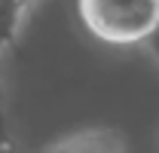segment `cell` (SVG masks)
<instances>
[{
    "instance_id": "3957f363",
    "label": "cell",
    "mask_w": 159,
    "mask_h": 153,
    "mask_svg": "<svg viewBox=\"0 0 159 153\" xmlns=\"http://www.w3.org/2000/svg\"><path fill=\"white\" fill-rule=\"evenodd\" d=\"M34 3L37 0H0V55L6 52L12 37L21 31V21L28 19Z\"/></svg>"
},
{
    "instance_id": "277c9868",
    "label": "cell",
    "mask_w": 159,
    "mask_h": 153,
    "mask_svg": "<svg viewBox=\"0 0 159 153\" xmlns=\"http://www.w3.org/2000/svg\"><path fill=\"white\" fill-rule=\"evenodd\" d=\"M147 49L153 52V58H156V64H159V31H156L150 40H147Z\"/></svg>"
},
{
    "instance_id": "7a4b0ae2",
    "label": "cell",
    "mask_w": 159,
    "mask_h": 153,
    "mask_svg": "<svg viewBox=\"0 0 159 153\" xmlns=\"http://www.w3.org/2000/svg\"><path fill=\"white\" fill-rule=\"evenodd\" d=\"M43 153H125V138L116 129H83L52 141Z\"/></svg>"
},
{
    "instance_id": "6da1fadb",
    "label": "cell",
    "mask_w": 159,
    "mask_h": 153,
    "mask_svg": "<svg viewBox=\"0 0 159 153\" xmlns=\"http://www.w3.org/2000/svg\"><path fill=\"white\" fill-rule=\"evenodd\" d=\"M86 31L110 46H138L159 31V0H77Z\"/></svg>"
}]
</instances>
